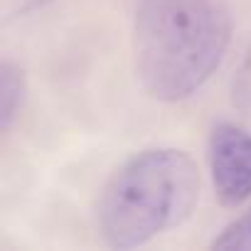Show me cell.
Instances as JSON below:
<instances>
[{"label":"cell","instance_id":"obj_1","mask_svg":"<svg viewBox=\"0 0 251 251\" xmlns=\"http://www.w3.org/2000/svg\"><path fill=\"white\" fill-rule=\"evenodd\" d=\"M231 40L224 0H138L136 74L158 101L197 94L222 64Z\"/></svg>","mask_w":251,"mask_h":251},{"label":"cell","instance_id":"obj_2","mask_svg":"<svg viewBox=\"0 0 251 251\" xmlns=\"http://www.w3.org/2000/svg\"><path fill=\"white\" fill-rule=\"evenodd\" d=\"M197 200L195 160L177 148H151L108 177L96 204V224L111 249H136L180 226Z\"/></svg>","mask_w":251,"mask_h":251},{"label":"cell","instance_id":"obj_3","mask_svg":"<svg viewBox=\"0 0 251 251\" xmlns=\"http://www.w3.org/2000/svg\"><path fill=\"white\" fill-rule=\"evenodd\" d=\"M214 195L224 207H239L251 197V131L236 123H219L207 143Z\"/></svg>","mask_w":251,"mask_h":251},{"label":"cell","instance_id":"obj_4","mask_svg":"<svg viewBox=\"0 0 251 251\" xmlns=\"http://www.w3.org/2000/svg\"><path fill=\"white\" fill-rule=\"evenodd\" d=\"M27 94L25 72L20 64L5 59L0 64V131H10Z\"/></svg>","mask_w":251,"mask_h":251},{"label":"cell","instance_id":"obj_5","mask_svg":"<svg viewBox=\"0 0 251 251\" xmlns=\"http://www.w3.org/2000/svg\"><path fill=\"white\" fill-rule=\"evenodd\" d=\"M212 251H251V207L222 229L209 244Z\"/></svg>","mask_w":251,"mask_h":251},{"label":"cell","instance_id":"obj_6","mask_svg":"<svg viewBox=\"0 0 251 251\" xmlns=\"http://www.w3.org/2000/svg\"><path fill=\"white\" fill-rule=\"evenodd\" d=\"M234 101L239 103V108L251 113V50L246 54V62H244L236 81H234Z\"/></svg>","mask_w":251,"mask_h":251},{"label":"cell","instance_id":"obj_7","mask_svg":"<svg viewBox=\"0 0 251 251\" xmlns=\"http://www.w3.org/2000/svg\"><path fill=\"white\" fill-rule=\"evenodd\" d=\"M45 3H50V0H15L8 13L10 15H25V13H32V10L42 8Z\"/></svg>","mask_w":251,"mask_h":251}]
</instances>
